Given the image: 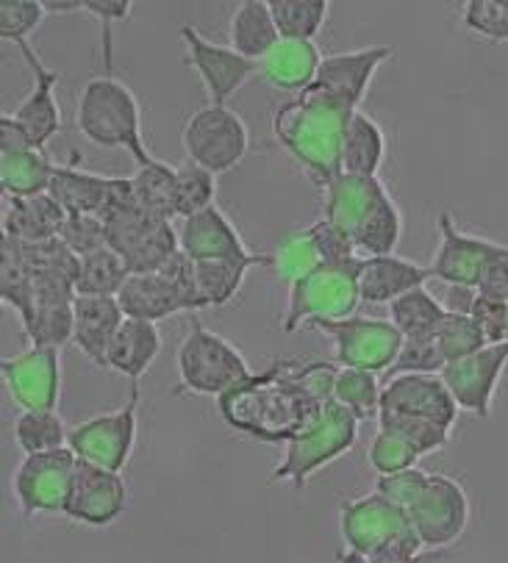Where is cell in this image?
<instances>
[{"instance_id": "cell-19", "label": "cell", "mask_w": 508, "mask_h": 563, "mask_svg": "<svg viewBox=\"0 0 508 563\" xmlns=\"http://www.w3.org/2000/svg\"><path fill=\"white\" fill-rule=\"evenodd\" d=\"M506 366L508 342L486 344V347L467 355V358L444 364V369L439 372V378L450 389L459 411H467L473 417L486 419L492 411V400H495L497 384H500Z\"/></svg>"}, {"instance_id": "cell-18", "label": "cell", "mask_w": 508, "mask_h": 563, "mask_svg": "<svg viewBox=\"0 0 508 563\" xmlns=\"http://www.w3.org/2000/svg\"><path fill=\"white\" fill-rule=\"evenodd\" d=\"M129 508V486L123 472H111L78 459L73 470L70 492H67L65 517L89 528H106L120 519Z\"/></svg>"}, {"instance_id": "cell-3", "label": "cell", "mask_w": 508, "mask_h": 563, "mask_svg": "<svg viewBox=\"0 0 508 563\" xmlns=\"http://www.w3.org/2000/svg\"><path fill=\"white\" fill-rule=\"evenodd\" d=\"M375 492L404 508L426 550L453 544L467 530L470 499L453 477L428 475L411 466L395 475H380Z\"/></svg>"}, {"instance_id": "cell-7", "label": "cell", "mask_w": 508, "mask_h": 563, "mask_svg": "<svg viewBox=\"0 0 508 563\" xmlns=\"http://www.w3.org/2000/svg\"><path fill=\"white\" fill-rule=\"evenodd\" d=\"M118 302L125 317L147 322L167 320L173 314H198L209 308L195 280V262L184 250H178L158 273L131 275Z\"/></svg>"}, {"instance_id": "cell-41", "label": "cell", "mask_w": 508, "mask_h": 563, "mask_svg": "<svg viewBox=\"0 0 508 563\" xmlns=\"http://www.w3.org/2000/svg\"><path fill=\"white\" fill-rule=\"evenodd\" d=\"M253 264L245 262H229V258H217V262H195V280L209 302V308L229 306L236 295H240L242 284H245L247 273Z\"/></svg>"}, {"instance_id": "cell-38", "label": "cell", "mask_w": 508, "mask_h": 563, "mask_svg": "<svg viewBox=\"0 0 508 563\" xmlns=\"http://www.w3.org/2000/svg\"><path fill=\"white\" fill-rule=\"evenodd\" d=\"M328 0H269L275 29L280 40L314 42L328 20Z\"/></svg>"}, {"instance_id": "cell-42", "label": "cell", "mask_w": 508, "mask_h": 563, "mask_svg": "<svg viewBox=\"0 0 508 563\" xmlns=\"http://www.w3.org/2000/svg\"><path fill=\"white\" fill-rule=\"evenodd\" d=\"M34 291V275L25 262L23 244L18 239L3 236V264H0V300L12 308L14 314L23 317L31 306Z\"/></svg>"}, {"instance_id": "cell-21", "label": "cell", "mask_w": 508, "mask_h": 563, "mask_svg": "<svg viewBox=\"0 0 508 563\" xmlns=\"http://www.w3.org/2000/svg\"><path fill=\"white\" fill-rule=\"evenodd\" d=\"M178 236H181V250L192 262L229 258V262H245L253 264V267H269V258L253 253L234 228V222L222 214L217 206L181 220Z\"/></svg>"}, {"instance_id": "cell-50", "label": "cell", "mask_w": 508, "mask_h": 563, "mask_svg": "<svg viewBox=\"0 0 508 563\" xmlns=\"http://www.w3.org/2000/svg\"><path fill=\"white\" fill-rule=\"evenodd\" d=\"M444 369V358L439 353L437 336L433 339H404L398 361L389 372L398 375H439Z\"/></svg>"}, {"instance_id": "cell-53", "label": "cell", "mask_w": 508, "mask_h": 563, "mask_svg": "<svg viewBox=\"0 0 508 563\" xmlns=\"http://www.w3.org/2000/svg\"><path fill=\"white\" fill-rule=\"evenodd\" d=\"M475 291L484 297H495V300H508V247L497 244L492 258L486 262L484 273H481Z\"/></svg>"}, {"instance_id": "cell-54", "label": "cell", "mask_w": 508, "mask_h": 563, "mask_svg": "<svg viewBox=\"0 0 508 563\" xmlns=\"http://www.w3.org/2000/svg\"><path fill=\"white\" fill-rule=\"evenodd\" d=\"M478 300V291L473 286H448V300L442 302L450 314H473V306Z\"/></svg>"}, {"instance_id": "cell-25", "label": "cell", "mask_w": 508, "mask_h": 563, "mask_svg": "<svg viewBox=\"0 0 508 563\" xmlns=\"http://www.w3.org/2000/svg\"><path fill=\"white\" fill-rule=\"evenodd\" d=\"M380 411L409 413L448 430H453L459 419L456 400L439 375H395L384 386Z\"/></svg>"}, {"instance_id": "cell-44", "label": "cell", "mask_w": 508, "mask_h": 563, "mask_svg": "<svg viewBox=\"0 0 508 563\" xmlns=\"http://www.w3.org/2000/svg\"><path fill=\"white\" fill-rule=\"evenodd\" d=\"M178 169V220L200 214L211 209L217 198V175L198 167L195 162H184Z\"/></svg>"}, {"instance_id": "cell-31", "label": "cell", "mask_w": 508, "mask_h": 563, "mask_svg": "<svg viewBox=\"0 0 508 563\" xmlns=\"http://www.w3.org/2000/svg\"><path fill=\"white\" fill-rule=\"evenodd\" d=\"M111 180H114L111 175H98L81 167H62V164H56L51 186H47V195L67 214L100 217L106 209V200H109Z\"/></svg>"}, {"instance_id": "cell-23", "label": "cell", "mask_w": 508, "mask_h": 563, "mask_svg": "<svg viewBox=\"0 0 508 563\" xmlns=\"http://www.w3.org/2000/svg\"><path fill=\"white\" fill-rule=\"evenodd\" d=\"M389 45H373L362 47V51L333 53V56H322V65L317 70L314 81L309 89L328 95V98L339 100V103L351 106L358 111L364 95H367L369 84H373L375 70L391 56Z\"/></svg>"}, {"instance_id": "cell-36", "label": "cell", "mask_w": 508, "mask_h": 563, "mask_svg": "<svg viewBox=\"0 0 508 563\" xmlns=\"http://www.w3.org/2000/svg\"><path fill=\"white\" fill-rule=\"evenodd\" d=\"M131 269L111 247L78 258L76 295L84 297H118L129 284Z\"/></svg>"}, {"instance_id": "cell-4", "label": "cell", "mask_w": 508, "mask_h": 563, "mask_svg": "<svg viewBox=\"0 0 508 563\" xmlns=\"http://www.w3.org/2000/svg\"><path fill=\"white\" fill-rule=\"evenodd\" d=\"M325 220L353 239L362 258L391 256L404 233V217L386 186L362 175L342 173L325 186Z\"/></svg>"}, {"instance_id": "cell-34", "label": "cell", "mask_w": 508, "mask_h": 563, "mask_svg": "<svg viewBox=\"0 0 508 563\" xmlns=\"http://www.w3.org/2000/svg\"><path fill=\"white\" fill-rule=\"evenodd\" d=\"M134 180L136 203L142 211L162 220H176L178 217V169L169 167L162 158H153L145 167H136L131 175Z\"/></svg>"}, {"instance_id": "cell-43", "label": "cell", "mask_w": 508, "mask_h": 563, "mask_svg": "<svg viewBox=\"0 0 508 563\" xmlns=\"http://www.w3.org/2000/svg\"><path fill=\"white\" fill-rule=\"evenodd\" d=\"M322 264L320 253H317L314 242H311L309 231L298 228V231H289L287 236L275 244L273 256H269V267L275 269L280 280L287 286H292L295 280H300L303 275H309L311 269H317Z\"/></svg>"}, {"instance_id": "cell-47", "label": "cell", "mask_w": 508, "mask_h": 563, "mask_svg": "<svg viewBox=\"0 0 508 563\" xmlns=\"http://www.w3.org/2000/svg\"><path fill=\"white\" fill-rule=\"evenodd\" d=\"M59 239L73 250V253H76L78 258L109 247L106 222L95 214H67L65 225H62L59 231Z\"/></svg>"}, {"instance_id": "cell-26", "label": "cell", "mask_w": 508, "mask_h": 563, "mask_svg": "<svg viewBox=\"0 0 508 563\" xmlns=\"http://www.w3.org/2000/svg\"><path fill=\"white\" fill-rule=\"evenodd\" d=\"M123 320L125 314L118 297L76 295V302H73V344L95 366L106 369V355H109L111 342L118 336Z\"/></svg>"}, {"instance_id": "cell-45", "label": "cell", "mask_w": 508, "mask_h": 563, "mask_svg": "<svg viewBox=\"0 0 508 563\" xmlns=\"http://www.w3.org/2000/svg\"><path fill=\"white\" fill-rule=\"evenodd\" d=\"M437 344L439 353H442L444 364L459 358H467V355L478 353L481 347H486V336L478 325H475L473 317L467 314H444L442 325L437 331Z\"/></svg>"}, {"instance_id": "cell-27", "label": "cell", "mask_w": 508, "mask_h": 563, "mask_svg": "<svg viewBox=\"0 0 508 563\" xmlns=\"http://www.w3.org/2000/svg\"><path fill=\"white\" fill-rule=\"evenodd\" d=\"M431 278V267L409 262L400 256H369L362 258L358 267V295L369 306H391L398 297L426 286Z\"/></svg>"}, {"instance_id": "cell-22", "label": "cell", "mask_w": 508, "mask_h": 563, "mask_svg": "<svg viewBox=\"0 0 508 563\" xmlns=\"http://www.w3.org/2000/svg\"><path fill=\"white\" fill-rule=\"evenodd\" d=\"M18 51L20 56H23L25 65H29L31 76H34V89H31L29 98L12 111V120L23 129V134L31 140V145L45 151L47 142L62 131V106L59 100H56V87H59L62 81V73L42 65V58L36 56V51L29 42H20Z\"/></svg>"}, {"instance_id": "cell-5", "label": "cell", "mask_w": 508, "mask_h": 563, "mask_svg": "<svg viewBox=\"0 0 508 563\" xmlns=\"http://www.w3.org/2000/svg\"><path fill=\"white\" fill-rule=\"evenodd\" d=\"M76 129L89 145L129 151L136 167H145L156 158L142 142L140 100L129 84L114 76H95L84 84L76 103Z\"/></svg>"}, {"instance_id": "cell-55", "label": "cell", "mask_w": 508, "mask_h": 563, "mask_svg": "<svg viewBox=\"0 0 508 563\" xmlns=\"http://www.w3.org/2000/svg\"><path fill=\"white\" fill-rule=\"evenodd\" d=\"M47 14H67V12H84V0H42Z\"/></svg>"}, {"instance_id": "cell-11", "label": "cell", "mask_w": 508, "mask_h": 563, "mask_svg": "<svg viewBox=\"0 0 508 563\" xmlns=\"http://www.w3.org/2000/svg\"><path fill=\"white\" fill-rule=\"evenodd\" d=\"M181 142L189 162L209 169L211 175H222L247 156L251 134H247L245 120L234 109L203 106L187 120Z\"/></svg>"}, {"instance_id": "cell-29", "label": "cell", "mask_w": 508, "mask_h": 563, "mask_svg": "<svg viewBox=\"0 0 508 563\" xmlns=\"http://www.w3.org/2000/svg\"><path fill=\"white\" fill-rule=\"evenodd\" d=\"M162 347L164 342L156 322L131 320V317H125L118 336L111 342L109 355H106V369L120 372V375H125L129 380H140L142 375L151 369L153 361L158 358Z\"/></svg>"}, {"instance_id": "cell-28", "label": "cell", "mask_w": 508, "mask_h": 563, "mask_svg": "<svg viewBox=\"0 0 508 563\" xmlns=\"http://www.w3.org/2000/svg\"><path fill=\"white\" fill-rule=\"evenodd\" d=\"M322 65V53L314 42L278 40V45L258 62V76L280 92H303L311 87Z\"/></svg>"}, {"instance_id": "cell-48", "label": "cell", "mask_w": 508, "mask_h": 563, "mask_svg": "<svg viewBox=\"0 0 508 563\" xmlns=\"http://www.w3.org/2000/svg\"><path fill=\"white\" fill-rule=\"evenodd\" d=\"M462 20L473 34L508 42V0H470Z\"/></svg>"}, {"instance_id": "cell-35", "label": "cell", "mask_w": 508, "mask_h": 563, "mask_svg": "<svg viewBox=\"0 0 508 563\" xmlns=\"http://www.w3.org/2000/svg\"><path fill=\"white\" fill-rule=\"evenodd\" d=\"M448 308L426 289L409 291L389 306V320L395 322L404 339H433L442 325Z\"/></svg>"}, {"instance_id": "cell-8", "label": "cell", "mask_w": 508, "mask_h": 563, "mask_svg": "<svg viewBox=\"0 0 508 563\" xmlns=\"http://www.w3.org/2000/svg\"><path fill=\"white\" fill-rule=\"evenodd\" d=\"M356 435L358 419L342 402L331 400L322 406L314 422L287 444L280 464L269 472V481H287L295 488H303L317 470L342 459L356 444Z\"/></svg>"}, {"instance_id": "cell-13", "label": "cell", "mask_w": 508, "mask_h": 563, "mask_svg": "<svg viewBox=\"0 0 508 563\" xmlns=\"http://www.w3.org/2000/svg\"><path fill=\"white\" fill-rule=\"evenodd\" d=\"M103 222L109 247L129 264L131 275L158 273L181 250V236L173 222L147 214L140 206L120 211Z\"/></svg>"}, {"instance_id": "cell-16", "label": "cell", "mask_w": 508, "mask_h": 563, "mask_svg": "<svg viewBox=\"0 0 508 563\" xmlns=\"http://www.w3.org/2000/svg\"><path fill=\"white\" fill-rule=\"evenodd\" d=\"M9 395L23 411H56L62 395L59 347L31 344L23 353L0 361Z\"/></svg>"}, {"instance_id": "cell-17", "label": "cell", "mask_w": 508, "mask_h": 563, "mask_svg": "<svg viewBox=\"0 0 508 563\" xmlns=\"http://www.w3.org/2000/svg\"><path fill=\"white\" fill-rule=\"evenodd\" d=\"M181 40L187 45V62L209 92V106H229L251 76H258V62L240 56L231 45H217L206 40L195 25H181Z\"/></svg>"}, {"instance_id": "cell-33", "label": "cell", "mask_w": 508, "mask_h": 563, "mask_svg": "<svg viewBox=\"0 0 508 563\" xmlns=\"http://www.w3.org/2000/svg\"><path fill=\"white\" fill-rule=\"evenodd\" d=\"M386 158V136L378 122L362 109L353 111L347 122L345 142H342V173L378 178V169Z\"/></svg>"}, {"instance_id": "cell-15", "label": "cell", "mask_w": 508, "mask_h": 563, "mask_svg": "<svg viewBox=\"0 0 508 563\" xmlns=\"http://www.w3.org/2000/svg\"><path fill=\"white\" fill-rule=\"evenodd\" d=\"M78 455L70 448L53 453L23 455L12 477L14 499L25 517L36 514H65L67 492H70L73 470Z\"/></svg>"}, {"instance_id": "cell-10", "label": "cell", "mask_w": 508, "mask_h": 563, "mask_svg": "<svg viewBox=\"0 0 508 563\" xmlns=\"http://www.w3.org/2000/svg\"><path fill=\"white\" fill-rule=\"evenodd\" d=\"M176 364L184 389L203 397L225 395L253 375L245 355L229 339L209 331L195 314H189V333L178 347Z\"/></svg>"}, {"instance_id": "cell-14", "label": "cell", "mask_w": 508, "mask_h": 563, "mask_svg": "<svg viewBox=\"0 0 508 563\" xmlns=\"http://www.w3.org/2000/svg\"><path fill=\"white\" fill-rule=\"evenodd\" d=\"M140 380H131L129 402L118 411L100 413L70 428V450L81 461L123 472L136 444V411H140Z\"/></svg>"}, {"instance_id": "cell-9", "label": "cell", "mask_w": 508, "mask_h": 563, "mask_svg": "<svg viewBox=\"0 0 508 563\" xmlns=\"http://www.w3.org/2000/svg\"><path fill=\"white\" fill-rule=\"evenodd\" d=\"M358 267L362 258L351 264H320L289 286L287 308L280 328L295 333L298 328L317 320H347L356 314L362 295H358Z\"/></svg>"}, {"instance_id": "cell-30", "label": "cell", "mask_w": 508, "mask_h": 563, "mask_svg": "<svg viewBox=\"0 0 508 563\" xmlns=\"http://www.w3.org/2000/svg\"><path fill=\"white\" fill-rule=\"evenodd\" d=\"M65 220L67 211L47 192L36 198H9L3 211V236L25 244L47 242L59 236Z\"/></svg>"}, {"instance_id": "cell-20", "label": "cell", "mask_w": 508, "mask_h": 563, "mask_svg": "<svg viewBox=\"0 0 508 563\" xmlns=\"http://www.w3.org/2000/svg\"><path fill=\"white\" fill-rule=\"evenodd\" d=\"M56 164L31 145L12 114L0 117V186L9 198H36L51 186Z\"/></svg>"}, {"instance_id": "cell-24", "label": "cell", "mask_w": 508, "mask_h": 563, "mask_svg": "<svg viewBox=\"0 0 508 563\" xmlns=\"http://www.w3.org/2000/svg\"><path fill=\"white\" fill-rule=\"evenodd\" d=\"M497 250V242L475 233L459 231L448 211L439 214V247L431 262V278L448 286H478L486 262Z\"/></svg>"}, {"instance_id": "cell-52", "label": "cell", "mask_w": 508, "mask_h": 563, "mask_svg": "<svg viewBox=\"0 0 508 563\" xmlns=\"http://www.w3.org/2000/svg\"><path fill=\"white\" fill-rule=\"evenodd\" d=\"M134 3L131 0H84V12L100 20L103 25V62H106V76H111V25L123 23L131 18Z\"/></svg>"}, {"instance_id": "cell-46", "label": "cell", "mask_w": 508, "mask_h": 563, "mask_svg": "<svg viewBox=\"0 0 508 563\" xmlns=\"http://www.w3.org/2000/svg\"><path fill=\"white\" fill-rule=\"evenodd\" d=\"M42 0H3L0 3V36L7 42H29V36L45 20Z\"/></svg>"}, {"instance_id": "cell-1", "label": "cell", "mask_w": 508, "mask_h": 563, "mask_svg": "<svg viewBox=\"0 0 508 563\" xmlns=\"http://www.w3.org/2000/svg\"><path fill=\"white\" fill-rule=\"evenodd\" d=\"M336 375L328 361H275L217 397V411L256 442L289 444L333 400Z\"/></svg>"}, {"instance_id": "cell-6", "label": "cell", "mask_w": 508, "mask_h": 563, "mask_svg": "<svg viewBox=\"0 0 508 563\" xmlns=\"http://www.w3.org/2000/svg\"><path fill=\"white\" fill-rule=\"evenodd\" d=\"M342 539L347 550L373 561L417 558L426 550L404 508L380 492L347 499L342 506Z\"/></svg>"}, {"instance_id": "cell-40", "label": "cell", "mask_w": 508, "mask_h": 563, "mask_svg": "<svg viewBox=\"0 0 508 563\" xmlns=\"http://www.w3.org/2000/svg\"><path fill=\"white\" fill-rule=\"evenodd\" d=\"M378 430H386L395 435L400 444L411 450L417 459L431 455L442 450L450 442V430L442 424H433L428 419L409 417V413H395V411H380L378 413Z\"/></svg>"}, {"instance_id": "cell-37", "label": "cell", "mask_w": 508, "mask_h": 563, "mask_svg": "<svg viewBox=\"0 0 508 563\" xmlns=\"http://www.w3.org/2000/svg\"><path fill=\"white\" fill-rule=\"evenodd\" d=\"M14 442L25 455L70 448V428L59 411H23L14 419Z\"/></svg>"}, {"instance_id": "cell-51", "label": "cell", "mask_w": 508, "mask_h": 563, "mask_svg": "<svg viewBox=\"0 0 508 563\" xmlns=\"http://www.w3.org/2000/svg\"><path fill=\"white\" fill-rule=\"evenodd\" d=\"M475 325L484 331L486 342L500 344L508 342V300H495V297L478 295L473 306Z\"/></svg>"}, {"instance_id": "cell-32", "label": "cell", "mask_w": 508, "mask_h": 563, "mask_svg": "<svg viewBox=\"0 0 508 563\" xmlns=\"http://www.w3.org/2000/svg\"><path fill=\"white\" fill-rule=\"evenodd\" d=\"M229 36L231 47L240 56L251 58V62H262L280 40L267 0H242L234 14H231Z\"/></svg>"}, {"instance_id": "cell-2", "label": "cell", "mask_w": 508, "mask_h": 563, "mask_svg": "<svg viewBox=\"0 0 508 563\" xmlns=\"http://www.w3.org/2000/svg\"><path fill=\"white\" fill-rule=\"evenodd\" d=\"M353 109L317 89H303L273 117V134L278 145L300 164L309 180L325 186L342 175V142Z\"/></svg>"}, {"instance_id": "cell-12", "label": "cell", "mask_w": 508, "mask_h": 563, "mask_svg": "<svg viewBox=\"0 0 508 563\" xmlns=\"http://www.w3.org/2000/svg\"><path fill=\"white\" fill-rule=\"evenodd\" d=\"M311 328L333 342V358L339 366L367 372H389L404 347V333L391 320L375 317H347V320H317Z\"/></svg>"}, {"instance_id": "cell-49", "label": "cell", "mask_w": 508, "mask_h": 563, "mask_svg": "<svg viewBox=\"0 0 508 563\" xmlns=\"http://www.w3.org/2000/svg\"><path fill=\"white\" fill-rule=\"evenodd\" d=\"M306 231H309V236H311V242H314L317 253H320L322 264H351V262H358V258H362L358 256L356 244H353V239L347 236L342 228L333 225L331 220H325V217L317 222H311Z\"/></svg>"}, {"instance_id": "cell-56", "label": "cell", "mask_w": 508, "mask_h": 563, "mask_svg": "<svg viewBox=\"0 0 508 563\" xmlns=\"http://www.w3.org/2000/svg\"><path fill=\"white\" fill-rule=\"evenodd\" d=\"M339 563H417V558H386V561H373V558H362L351 550H342L336 555Z\"/></svg>"}, {"instance_id": "cell-39", "label": "cell", "mask_w": 508, "mask_h": 563, "mask_svg": "<svg viewBox=\"0 0 508 563\" xmlns=\"http://www.w3.org/2000/svg\"><path fill=\"white\" fill-rule=\"evenodd\" d=\"M380 395H384V386L378 384V372L339 366L336 384H333V400L342 402L358 422L378 417Z\"/></svg>"}]
</instances>
